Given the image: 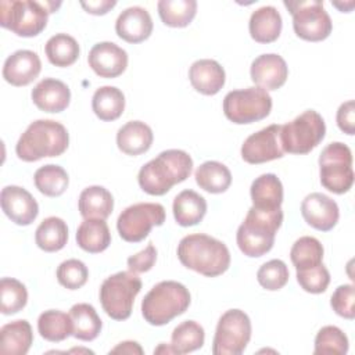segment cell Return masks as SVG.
Instances as JSON below:
<instances>
[{
	"mask_svg": "<svg viewBox=\"0 0 355 355\" xmlns=\"http://www.w3.org/2000/svg\"><path fill=\"white\" fill-rule=\"evenodd\" d=\"M33 182L36 189L47 196V197H58L61 196L69 183V178L67 171L54 164H47L40 166L35 175H33Z\"/></svg>",
	"mask_w": 355,
	"mask_h": 355,
	"instance_id": "8d00e7d4",
	"label": "cell"
},
{
	"mask_svg": "<svg viewBox=\"0 0 355 355\" xmlns=\"http://www.w3.org/2000/svg\"><path fill=\"white\" fill-rule=\"evenodd\" d=\"M205 331L196 320H184L178 324L171 336V345L176 354H187L204 345Z\"/></svg>",
	"mask_w": 355,
	"mask_h": 355,
	"instance_id": "74e56055",
	"label": "cell"
},
{
	"mask_svg": "<svg viewBox=\"0 0 355 355\" xmlns=\"http://www.w3.org/2000/svg\"><path fill=\"white\" fill-rule=\"evenodd\" d=\"M336 121L341 132L349 136L355 135V101L354 100H348L338 107Z\"/></svg>",
	"mask_w": 355,
	"mask_h": 355,
	"instance_id": "7dc6e473",
	"label": "cell"
},
{
	"mask_svg": "<svg viewBox=\"0 0 355 355\" xmlns=\"http://www.w3.org/2000/svg\"><path fill=\"white\" fill-rule=\"evenodd\" d=\"M154 354H176L173 347L172 345H166L164 343H161L155 349H154Z\"/></svg>",
	"mask_w": 355,
	"mask_h": 355,
	"instance_id": "f907efd6",
	"label": "cell"
},
{
	"mask_svg": "<svg viewBox=\"0 0 355 355\" xmlns=\"http://www.w3.org/2000/svg\"><path fill=\"white\" fill-rule=\"evenodd\" d=\"M33 343V331L28 320L18 319L0 329V352L8 355L28 354Z\"/></svg>",
	"mask_w": 355,
	"mask_h": 355,
	"instance_id": "d4e9b609",
	"label": "cell"
},
{
	"mask_svg": "<svg viewBox=\"0 0 355 355\" xmlns=\"http://www.w3.org/2000/svg\"><path fill=\"white\" fill-rule=\"evenodd\" d=\"M251 338V320L241 309H229L218 320L214 341V355H240Z\"/></svg>",
	"mask_w": 355,
	"mask_h": 355,
	"instance_id": "8fae6325",
	"label": "cell"
},
{
	"mask_svg": "<svg viewBox=\"0 0 355 355\" xmlns=\"http://www.w3.org/2000/svg\"><path fill=\"white\" fill-rule=\"evenodd\" d=\"M72 320L69 313L58 309H49L40 313L37 319V331L50 343H60L72 336Z\"/></svg>",
	"mask_w": 355,
	"mask_h": 355,
	"instance_id": "836d02e7",
	"label": "cell"
},
{
	"mask_svg": "<svg viewBox=\"0 0 355 355\" xmlns=\"http://www.w3.org/2000/svg\"><path fill=\"white\" fill-rule=\"evenodd\" d=\"M69 144L67 128L53 119L33 121L17 141L15 153L25 162L61 155Z\"/></svg>",
	"mask_w": 355,
	"mask_h": 355,
	"instance_id": "277c9868",
	"label": "cell"
},
{
	"mask_svg": "<svg viewBox=\"0 0 355 355\" xmlns=\"http://www.w3.org/2000/svg\"><path fill=\"white\" fill-rule=\"evenodd\" d=\"M251 79L255 86L263 90H277L288 76V67L284 58L275 53L261 54L251 64Z\"/></svg>",
	"mask_w": 355,
	"mask_h": 355,
	"instance_id": "ac0fdd59",
	"label": "cell"
},
{
	"mask_svg": "<svg viewBox=\"0 0 355 355\" xmlns=\"http://www.w3.org/2000/svg\"><path fill=\"white\" fill-rule=\"evenodd\" d=\"M193 171V159L183 150H165L144 164L137 175L139 186L151 196H164L175 184L184 182Z\"/></svg>",
	"mask_w": 355,
	"mask_h": 355,
	"instance_id": "6da1fadb",
	"label": "cell"
},
{
	"mask_svg": "<svg viewBox=\"0 0 355 355\" xmlns=\"http://www.w3.org/2000/svg\"><path fill=\"white\" fill-rule=\"evenodd\" d=\"M153 140L151 128L141 121H129L116 133V146L128 155H140L148 151Z\"/></svg>",
	"mask_w": 355,
	"mask_h": 355,
	"instance_id": "603a6c76",
	"label": "cell"
},
{
	"mask_svg": "<svg viewBox=\"0 0 355 355\" xmlns=\"http://www.w3.org/2000/svg\"><path fill=\"white\" fill-rule=\"evenodd\" d=\"M0 311L3 315H12L25 308L28 302V291L24 283L12 277L0 280Z\"/></svg>",
	"mask_w": 355,
	"mask_h": 355,
	"instance_id": "ab89813d",
	"label": "cell"
},
{
	"mask_svg": "<svg viewBox=\"0 0 355 355\" xmlns=\"http://www.w3.org/2000/svg\"><path fill=\"white\" fill-rule=\"evenodd\" d=\"M252 205L263 209L282 208L283 184L275 173H263L258 176L250 189Z\"/></svg>",
	"mask_w": 355,
	"mask_h": 355,
	"instance_id": "f1b7e54d",
	"label": "cell"
},
{
	"mask_svg": "<svg viewBox=\"0 0 355 355\" xmlns=\"http://www.w3.org/2000/svg\"><path fill=\"white\" fill-rule=\"evenodd\" d=\"M297 282L302 290L311 294L326 291L330 283V273L323 263L297 269Z\"/></svg>",
	"mask_w": 355,
	"mask_h": 355,
	"instance_id": "ee69618b",
	"label": "cell"
},
{
	"mask_svg": "<svg viewBox=\"0 0 355 355\" xmlns=\"http://www.w3.org/2000/svg\"><path fill=\"white\" fill-rule=\"evenodd\" d=\"M141 290L137 273L122 270L108 276L100 287V302L105 313L114 320H125L130 316L135 298Z\"/></svg>",
	"mask_w": 355,
	"mask_h": 355,
	"instance_id": "52a82bcc",
	"label": "cell"
},
{
	"mask_svg": "<svg viewBox=\"0 0 355 355\" xmlns=\"http://www.w3.org/2000/svg\"><path fill=\"white\" fill-rule=\"evenodd\" d=\"M197 184L212 194L223 193L232 183V173L229 168L218 161L202 162L194 173Z\"/></svg>",
	"mask_w": 355,
	"mask_h": 355,
	"instance_id": "d6a6232c",
	"label": "cell"
},
{
	"mask_svg": "<svg viewBox=\"0 0 355 355\" xmlns=\"http://www.w3.org/2000/svg\"><path fill=\"white\" fill-rule=\"evenodd\" d=\"M61 1L3 0L0 1V25L17 36H37L47 25L49 14L55 12Z\"/></svg>",
	"mask_w": 355,
	"mask_h": 355,
	"instance_id": "5b68a950",
	"label": "cell"
},
{
	"mask_svg": "<svg viewBox=\"0 0 355 355\" xmlns=\"http://www.w3.org/2000/svg\"><path fill=\"white\" fill-rule=\"evenodd\" d=\"M68 352H92L93 354V351H90V349H83V348H73V349H69Z\"/></svg>",
	"mask_w": 355,
	"mask_h": 355,
	"instance_id": "816d5d0a",
	"label": "cell"
},
{
	"mask_svg": "<svg viewBox=\"0 0 355 355\" xmlns=\"http://www.w3.org/2000/svg\"><path fill=\"white\" fill-rule=\"evenodd\" d=\"M164 222L165 208L159 202H137L119 214L116 229L125 241L139 243L154 226H161Z\"/></svg>",
	"mask_w": 355,
	"mask_h": 355,
	"instance_id": "4fadbf2b",
	"label": "cell"
},
{
	"mask_svg": "<svg viewBox=\"0 0 355 355\" xmlns=\"http://www.w3.org/2000/svg\"><path fill=\"white\" fill-rule=\"evenodd\" d=\"M78 208L85 219H107L114 209V197L103 186H89L82 190Z\"/></svg>",
	"mask_w": 355,
	"mask_h": 355,
	"instance_id": "4316f807",
	"label": "cell"
},
{
	"mask_svg": "<svg viewBox=\"0 0 355 355\" xmlns=\"http://www.w3.org/2000/svg\"><path fill=\"white\" fill-rule=\"evenodd\" d=\"M283 222L282 208L263 209L251 207L239 226L236 241L240 251L251 258L269 252L275 244V236Z\"/></svg>",
	"mask_w": 355,
	"mask_h": 355,
	"instance_id": "3957f363",
	"label": "cell"
},
{
	"mask_svg": "<svg viewBox=\"0 0 355 355\" xmlns=\"http://www.w3.org/2000/svg\"><path fill=\"white\" fill-rule=\"evenodd\" d=\"M189 79L198 93L214 96L223 87L226 75L223 67L218 61L202 58L191 64L189 69Z\"/></svg>",
	"mask_w": 355,
	"mask_h": 355,
	"instance_id": "7402d4cb",
	"label": "cell"
},
{
	"mask_svg": "<svg viewBox=\"0 0 355 355\" xmlns=\"http://www.w3.org/2000/svg\"><path fill=\"white\" fill-rule=\"evenodd\" d=\"M282 15L273 6H263L257 8L248 22L251 37L258 43H272L282 32Z\"/></svg>",
	"mask_w": 355,
	"mask_h": 355,
	"instance_id": "cb8c5ba5",
	"label": "cell"
},
{
	"mask_svg": "<svg viewBox=\"0 0 355 355\" xmlns=\"http://www.w3.org/2000/svg\"><path fill=\"white\" fill-rule=\"evenodd\" d=\"M3 212L17 225H31L39 214V205L33 196L19 186H6L0 194Z\"/></svg>",
	"mask_w": 355,
	"mask_h": 355,
	"instance_id": "9a60e30c",
	"label": "cell"
},
{
	"mask_svg": "<svg viewBox=\"0 0 355 355\" xmlns=\"http://www.w3.org/2000/svg\"><path fill=\"white\" fill-rule=\"evenodd\" d=\"M288 268L282 259H270L261 265L257 272L258 283L269 291L280 290L288 282Z\"/></svg>",
	"mask_w": 355,
	"mask_h": 355,
	"instance_id": "b9f144b4",
	"label": "cell"
},
{
	"mask_svg": "<svg viewBox=\"0 0 355 355\" xmlns=\"http://www.w3.org/2000/svg\"><path fill=\"white\" fill-rule=\"evenodd\" d=\"M44 53L53 65L64 68L78 60L80 50L75 37L67 33H55L46 42Z\"/></svg>",
	"mask_w": 355,
	"mask_h": 355,
	"instance_id": "e575fe53",
	"label": "cell"
},
{
	"mask_svg": "<svg viewBox=\"0 0 355 355\" xmlns=\"http://www.w3.org/2000/svg\"><path fill=\"white\" fill-rule=\"evenodd\" d=\"M110 354H129V355L139 354V355H141L143 354V348L136 341H122L116 347H114L110 351Z\"/></svg>",
	"mask_w": 355,
	"mask_h": 355,
	"instance_id": "681fc988",
	"label": "cell"
},
{
	"mask_svg": "<svg viewBox=\"0 0 355 355\" xmlns=\"http://www.w3.org/2000/svg\"><path fill=\"white\" fill-rule=\"evenodd\" d=\"M282 125H269L251 136L241 146V158L248 164H263L284 155L280 143Z\"/></svg>",
	"mask_w": 355,
	"mask_h": 355,
	"instance_id": "5bb4252c",
	"label": "cell"
},
{
	"mask_svg": "<svg viewBox=\"0 0 355 355\" xmlns=\"http://www.w3.org/2000/svg\"><path fill=\"white\" fill-rule=\"evenodd\" d=\"M323 252V245L318 239L312 236H302L293 244L290 258L295 269H301L322 263Z\"/></svg>",
	"mask_w": 355,
	"mask_h": 355,
	"instance_id": "f35d334b",
	"label": "cell"
},
{
	"mask_svg": "<svg viewBox=\"0 0 355 355\" xmlns=\"http://www.w3.org/2000/svg\"><path fill=\"white\" fill-rule=\"evenodd\" d=\"M157 261V248L153 243H148L144 250L128 258V268L133 273L148 272Z\"/></svg>",
	"mask_w": 355,
	"mask_h": 355,
	"instance_id": "bcb514c9",
	"label": "cell"
},
{
	"mask_svg": "<svg viewBox=\"0 0 355 355\" xmlns=\"http://www.w3.org/2000/svg\"><path fill=\"white\" fill-rule=\"evenodd\" d=\"M80 6L86 10V12L93 15H104L112 7L116 6L115 0H96V1H82Z\"/></svg>",
	"mask_w": 355,
	"mask_h": 355,
	"instance_id": "c3c4849f",
	"label": "cell"
},
{
	"mask_svg": "<svg viewBox=\"0 0 355 355\" xmlns=\"http://www.w3.org/2000/svg\"><path fill=\"white\" fill-rule=\"evenodd\" d=\"M191 297L186 286L175 280L157 283L141 301V315L153 326H164L184 313Z\"/></svg>",
	"mask_w": 355,
	"mask_h": 355,
	"instance_id": "8992f818",
	"label": "cell"
},
{
	"mask_svg": "<svg viewBox=\"0 0 355 355\" xmlns=\"http://www.w3.org/2000/svg\"><path fill=\"white\" fill-rule=\"evenodd\" d=\"M354 302H355V288L352 284L338 286L330 298V305L333 311L341 318H345L349 320L355 318Z\"/></svg>",
	"mask_w": 355,
	"mask_h": 355,
	"instance_id": "f6af8a7d",
	"label": "cell"
},
{
	"mask_svg": "<svg viewBox=\"0 0 355 355\" xmlns=\"http://www.w3.org/2000/svg\"><path fill=\"white\" fill-rule=\"evenodd\" d=\"M173 216L180 226H194L202 220L207 214V201L194 190L180 191L172 205Z\"/></svg>",
	"mask_w": 355,
	"mask_h": 355,
	"instance_id": "484cf974",
	"label": "cell"
},
{
	"mask_svg": "<svg viewBox=\"0 0 355 355\" xmlns=\"http://www.w3.org/2000/svg\"><path fill=\"white\" fill-rule=\"evenodd\" d=\"M272 110V97L258 86L229 92L223 98L225 116L237 125L266 118Z\"/></svg>",
	"mask_w": 355,
	"mask_h": 355,
	"instance_id": "30bf717a",
	"label": "cell"
},
{
	"mask_svg": "<svg viewBox=\"0 0 355 355\" xmlns=\"http://www.w3.org/2000/svg\"><path fill=\"white\" fill-rule=\"evenodd\" d=\"M301 214L305 222L316 230H331L340 218L337 202L323 193H311L301 202Z\"/></svg>",
	"mask_w": 355,
	"mask_h": 355,
	"instance_id": "e0dca14e",
	"label": "cell"
},
{
	"mask_svg": "<svg viewBox=\"0 0 355 355\" xmlns=\"http://www.w3.org/2000/svg\"><path fill=\"white\" fill-rule=\"evenodd\" d=\"M33 104L44 112H61L71 101L69 87L58 79H42L31 93Z\"/></svg>",
	"mask_w": 355,
	"mask_h": 355,
	"instance_id": "44dd1931",
	"label": "cell"
},
{
	"mask_svg": "<svg viewBox=\"0 0 355 355\" xmlns=\"http://www.w3.org/2000/svg\"><path fill=\"white\" fill-rule=\"evenodd\" d=\"M348 351V337L337 326L322 327L315 337V355H344Z\"/></svg>",
	"mask_w": 355,
	"mask_h": 355,
	"instance_id": "60d3db41",
	"label": "cell"
},
{
	"mask_svg": "<svg viewBox=\"0 0 355 355\" xmlns=\"http://www.w3.org/2000/svg\"><path fill=\"white\" fill-rule=\"evenodd\" d=\"M183 266L207 277H216L230 266V252L225 243L204 233L184 236L178 245Z\"/></svg>",
	"mask_w": 355,
	"mask_h": 355,
	"instance_id": "7a4b0ae2",
	"label": "cell"
},
{
	"mask_svg": "<svg viewBox=\"0 0 355 355\" xmlns=\"http://www.w3.org/2000/svg\"><path fill=\"white\" fill-rule=\"evenodd\" d=\"M89 277L87 266L79 259H67L57 268L58 283L68 290H78L86 284Z\"/></svg>",
	"mask_w": 355,
	"mask_h": 355,
	"instance_id": "7bdbcfd3",
	"label": "cell"
},
{
	"mask_svg": "<svg viewBox=\"0 0 355 355\" xmlns=\"http://www.w3.org/2000/svg\"><path fill=\"white\" fill-rule=\"evenodd\" d=\"M87 62L100 78H116L128 67V53L112 42H100L90 49Z\"/></svg>",
	"mask_w": 355,
	"mask_h": 355,
	"instance_id": "2e32d148",
	"label": "cell"
},
{
	"mask_svg": "<svg viewBox=\"0 0 355 355\" xmlns=\"http://www.w3.org/2000/svg\"><path fill=\"white\" fill-rule=\"evenodd\" d=\"M36 245L46 252H55L68 241V226L58 216H49L40 222L35 232Z\"/></svg>",
	"mask_w": 355,
	"mask_h": 355,
	"instance_id": "1f68e13d",
	"label": "cell"
},
{
	"mask_svg": "<svg viewBox=\"0 0 355 355\" xmlns=\"http://www.w3.org/2000/svg\"><path fill=\"white\" fill-rule=\"evenodd\" d=\"M320 183L334 194L347 193L354 184L352 153L341 141L327 144L319 155Z\"/></svg>",
	"mask_w": 355,
	"mask_h": 355,
	"instance_id": "9c48e42d",
	"label": "cell"
},
{
	"mask_svg": "<svg viewBox=\"0 0 355 355\" xmlns=\"http://www.w3.org/2000/svg\"><path fill=\"white\" fill-rule=\"evenodd\" d=\"M92 108L98 119L115 121L125 110V94L115 86H101L93 94Z\"/></svg>",
	"mask_w": 355,
	"mask_h": 355,
	"instance_id": "4dcf8cb0",
	"label": "cell"
},
{
	"mask_svg": "<svg viewBox=\"0 0 355 355\" xmlns=\"http://www.w3.org/2000/svg\"><path fill=\"white\" fill-rule=\"evenodd\" d=\"M284 6L293 15V28L298 37L320 42L331 33L333 24L320 0L284 1Z\"/></svg>",
	"mask_w": 355,
	"mask_h": 355,
	"instance_id": "7c38bea8",
	"label": "cell"
},
{
	"mask_svg": "<svg viewBox=\"0 0 355 355\" xmlns=\"http://www.w3.org/2000/svg\"><path fill=\"white\" fill-rule=\"evenodd\" d=\"M78 245L90 254L103 252L111 244V233L105 219H85L76 230Z\"/></svg>",
	"mask_w": 355,
	"mask_h": 355,
	"instance_id": "83f0119b",
	"label": "cell"
},
{
	"mask_svg": "<svg viewBox=\"0 0 355 355\" xmlns=\"http://www.w3.org/2000/svg\"><path fill=\"white\" fill-rule=\"evenodd\" d=\"M115 32L128 43H140L148 39L153 32L151 15L143 7H128L118 15Z\"/></svg>",
	"mask_w": 355,
	"mask_h": 355,
	"instance_id": "ffe728a7",
	"label": "cell"
},
{
	"mask_svg": "<svg viewBox=\"0 0 355 355\" xmlns=\"http://www.w3.org/2000/svg\"><path fill=\"white\" fill-rule=\"evenodd\" d=\"M69 316L72 320V336L82 341H93L98 337L103 323L93 305L79 302L71 306Z\"/></svg>",
	"mask_w": 355,
	"mask_h": 355,
	"instance_id": "f546056e",
	"label": "cell"
},
{
	"mask_svg": "<svg viewBox=\"0 0 355 355\" xmlns=\"http://www.w3.org/2000/svg\"><path fill=\"white\" fill-rule=\"evenodd\" d=\"M40 69L42 62L35 51L17 50L4 61L3 78L12 86H26L39 76Z\"/></svg>",
	"mask_w": 355,
	"mask_h": 355,
	"instance_id": "d6986e66",
	"label": "cell"
},
{
	"mask_svg": "<svg viewBox=\"0 0 355 355\" xmlns=\"http://www.w3.org/2000/svg\"><path fill=\"white\" fill-rule=\"evenodd\" d=\"M161 21L172 28L187 26L197 12L196 0H159L157 4Z\"/></svg>",
	"mask_w": 355,
	"mask_h": 355,
	"instance_id": "d590c367",
	"label": "cell"
},
{
	"mask_svg": "<svg viewBox=\"0 0 355 355\" xmlns=\"http://www.w3.org/2000/svg\"><path fill=\"white\" fill-rule=\"evenodd\" d=\"M326 135V125L319 112L306 110L293 121L282 125L280 143L284 153L308 154Z\"/></svg>",
	"mask_w": 355,
	"mask_h": 355,
	"instance_id": "ba28073f",
	"label": "cell"
}]
</instances>
